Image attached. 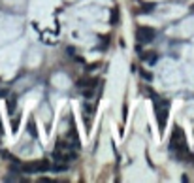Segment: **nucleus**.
<instances>
[{
	"label": "nucleus",
	"mask_w": 194,
	"mask_h": 183,
	"mask_svg": "<svg viewBox=\"0 0 194 183\" xmlns=\"http://www.w3.org/2000/svg\"><path fill=\"white\" fill-rule=\"evenodd\" d=\"M136 38L140 44H151L155 40V30L149 28V27H140L136 30Z\"/></svg>",
	"instance_id": "7ed1b4c3"
},
{
	"label": "nucleus",
	"mask_w": 194,
	"mask_h": 183,
	"mask_svg": "<svg viewBox=\"0 0 194 183\" xmlns=\"http://www.w3.org/2000/svg\"><path fill=\"white\" fill-rule=\"evenodd\" d=\"M68 170V164H55L53 166V172H64Z\"/></svg>",
	"instance_id": "9d476101"
},
{
	"label": "nucleus",
	"mask_w": 194,
	"mask_h": 183,
	"mask_svg": "<svg viewBox=\"0 0 194 183\" xmlns=\"http://www.w3.org/2000/svg\"><path fill=\"white\" fill-rule=\"evenodd\" d=\"M8 94H9V91H8V89H0V98H6Z\"/></svg>",
	"instance_id": "f8f14e48"
},
{
	"label": "nucleus",
	"mask_w": 194,
	"mask_h": 183,
	"mask_svg": "<svg viewBox=\"0 0 194 183\" xmlns=\"http://www.w3.org/2000/svg\"><path fill=\"white\" fill-rule=\"evenodd\" d=\"M155 100V111H156V121H158V130H160V134L164 132L166 129V123H168V102H164L160 106V102H158L156 98Z\"/></svg>",
	"instance_id": "f257e3e1"
},
{
	"label": "nucleus",
	"mask_w": 194,
	"mask_h": 183,
	"mask_svg": "<svg viewBox=\"0 0 194 183\" xmlns=\"http://www.w3.org/2000/svg\"><path fill=\"white\" fill-rule=\"evenodd\" d=\"M28 132L32 138H38V130H36V123H34V119L28 121Z\"/></svg>",
	"instance_id": "423d86ee"
},
{
	"label": "nucleus",
	"mask_w": 194,
	"mask_h": 183,
	"mask_svg": "<svg viewBox=\"0 0 194 183\" xmlns=\"http://www.w3.org/2000/svg\"><path fill=\"white\" fill-rule=\"evenodd\" d=\"M47 170H49L47 160H36V162H28V164H21V172H25V174H36V172H47Z\"/></svg>",
	"instance_id": "f03ea898"
},
{
	"label": "nucleus",
	"mask_w": 194,
	"mask_h": 183,
	"mask_svg": "<svg viewBox=\"0 0 194 183\" xmlns=\"http://www.w3.org/2000/svg\"><path fill=\"white\" fill-rule=\"evenodd\" d=\"M93 111H94V108L90 104H83V119H85V123H87V126L90 125V117H93Z\"/></svg>",
	"instance_id": "20e7f679"
},
{
	"label": "nucleus",
	"mask_w": 194,
	"mask_h": 183,
	"mask_svg": "<svg viewBox=\"0 0 194 183\" xmlns=\"http://www.w3.org/2000/svg\"><path fill=\"white\" fill-rule=\"evenodd\" d=\"M19 121H21V115L13 117V121H12V132H17V129H19Z\"/></svg>",
	"instance_id": "6e6552de"
},
{
	"label": "nucleus",
	"mask_w": 194,
	"mask_h": 183,
	"mask_svg": "<svg viewBox=\"0 0 194 183\" xmlns=\"http://www.w3.org/2000/svg\"><path fill=\"white\" fill-rule=\"evenodd\" d=\"M66 149H72V145L68 142H59L57 144V151H66Z\"/></svg>",
	"instance_id": "0eeeda50"
},
{
	"label": "nucleus",
	"mask_w": 194,
	"mask_h": 183,
	"mask_svg": "<svg viewBox=\"0 0 194 183\" xmlns=\"http://www.w3.org/2000/svg\"><path fill=\"white\" fill-rule=\"evenodd\" d=\"M15 106H17V96H9V98H8V111H9V115L15 111Z\"/></svg>",
	"instance_id": "39448f33"
},
{
	"label": "nucleus",
	"mask_w": 194,
	"mask_h": 183,
	"mask_svg": "<svg viewBox=\"0 0 194 183\" xmlns=\"http://www.w3.org/2000/svg\"><path fill=\"white\" fill-rule=\"evenodd\" d=\"M126 117H128V108H126V104L122 106V119L126 121Z\"/></svg>",
	"instance_id": "9b49d317"
},
{
	"label": "nucleus",
	"mask_w": 194,
	"mask_h": 183,
	"mask_svg": "<svg viewBox=\"0 0 194 183\" xmlns=\"http://www.w3.org/2000/svg\"><path fill=\"white\" fill-rule=\"evenodd\" d=\"M141 76H143V78H145L147 81H151V79H153V76H151L149 72H141Z\"/></svg>",
	"instance_id": "ddd939ff"
},
{
	"label": "nucleus",
	"mask_w": 194,
	"mask_h": 183,
	"mask_svg": "<svg viewBox=\"0 0 194 183\" xmlns=\"http://www.w3.org/2000/svg\"><path fill=\"white\" fill-rule=\"evenodd\" d=\"M111 25H119V12L117 9L111 12Z\"/></svg>",
	"instance_id": "1a4fd4ad"
}]
</instances>
